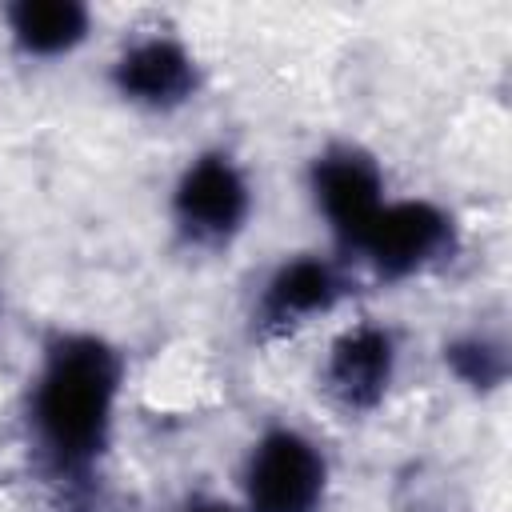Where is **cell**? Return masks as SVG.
Segmentation results:
<instances>
[{
  "mask_svg": "<svg viewBox=\"0 0 512 512\" xmlns=\"http://www.w3.org/2000/svg\"><path fill=\"white\" fill-rule=\"evenodd\" d=\"M304 192L324 224L332 252L348 256V248L360 240V232L372 224V216L384 208L388 192V172L380 156L360 144V140H324L308 164H304Z\"/></svg>",
  "mask_w": 512,
  "mask_h": 512,
  "instance_id": "cell-6",
  "label": "cell"
},
{
  "mask_svg": "<svg viewBox=\"0 0 512 512\" xmlns=\"http://www.w3.org/2000/svg\"><path fill=\"white\" fill-rule=\"evenodd\" d=\"M104 80L124 108L144 116H176L200 100L204 64L180 32L144 28L112 52Z\"/></svg>",
  "mask_w": 512,
  "mask_h": 512,
  "instance_id": "cell-7",
  "label": "cell"
},
{
  "mask_svg": "<svg viewBox=\"0 0 512 512\" xmlns=\"http://www.w3.org/2000/svg\"><path fill=\"white\" fill-rule=\"evenodd\" d=\"M440 364L472 396H496L508 384L512 352H508V340L500 332L468 328V332H456L440 344Z\"/></svg>",
  "mask_w": 512,
  "mask_h": 512,
  "instance_id": "cell-10",
  "label": "cell"
},
{
  "mask_svg": "<svg viewBox=\"0 0 512 512\" xmlns=\"http://www.w3.org/2000/svg\"><path fill=\"white\" fill-rule=\"evenodd\" d=\"M0 24L16 60L56 64L92 40L96 12L84 0H12L0 8Z\"/></svg>",
  "mask_w": 512,
  "mask_h": 512,
  "instance_id": "cell-9",
  "label": "cell"
},
{
  "mask_svg": "<svg viewBox=\"0 0 512 512\" xmlns=\"http://www.w3.org/2000/svg\"><path fill=\"white\" fill-rule=\"evenodd\" d=\"M164 208L180 248L220 256L248 232L256 212V184L232 148L208 144L176 168Z\"/></svg>",
  "mask_w": 512,
  "mask_h": 512,
  "instance_id": "cell-2",
  "label": "cell"
},
{
  "mask_svg": "<svg viewBox=\"0 0 512 512\" xmlns=\"http://www.w3.org/2000/svg\"><path fill=\"white\" fill-rule=\"evenodd\" d=\"M404 364L400 332L380 316H360L344 324L316 368L320 396L344 416H372L396 388Z\"/></svg>",
  "mask_w": 512,
  "mask_h": 512,
  "instance_id": "cell-8",
  "label": "cell"
},
{
  "mask_svg": "<svg viewBox=\"0 0 512 512\" xmlns=\"http://www.w3.org/2000/svg\"><path fill=\"white\" fill-rule=\"evenodd\" d=\"M172 512H248L240 504V496H220V492H192L184 496Z\"/></svg>",
  "mask_w": 512,
  "mask_h": 512,
  "instance_id": "cell-11",
  "label": "cell"
},
{
  "mask_svg": "<svg viewBox=\"0 0 512 512\" xmlns=\"http://www.w3.org/2000/svg\"><path fill=\"white\" fill-rule=\"evenodd\" d=\"M128 356L96 328H52L24 388V440L36 472L68 500L100 488L116 444Z\"/></svg>",
  "mask_w": 512,
  "mask_h": 512,
  "instance_id": "cell-1",
  "label": "cell"
},
{
  "mask_svg": "<svg viewBox=\"0 0 512 512\" xmlns=\"http://www.w3.org/2000/svg\"><path fill=\"white\" fill-rule=\"evenodd\" d=\"M356 272L344 256L332 248H300L284 252L256 284L252 304H248V332L260 344H280L300 336L304 328L336 316L352 292H356Z\"/></svg>",
  "mask_w": 512,
  "mask_h": 512,
  "instance_id": "cell-4",
  "label": "cell"
},
{
  "mask_svg": "<svg viewBox=\"0 0 512 512\" xmlns=\"http://www.w3.org/2000/svg\"><path fill=\"white\" fill-rule=\"evenodd\" d=\"M460 248L464 228L448 204L432 196H388L344 260L376 284H412L448 268Z\"/></svg>",
  "mask_w": 512,
  "mask_h": 512,
  "instance_id": "cell-3",
  "label": "cell"
},
{
  "mask_svg": "<svg viewBox=\"0 0 512 512\" xmlns=\"http://www.w3.org/2000/svg\"><path fill=\"white\" fill-rule=\"evenodd\" d=\"M332 492V460L324 444L296 424H264L236 472V496L248 512H324Z\"/></svg>",
  "mask_w": 512,
  "mask_h": 512,
  "instance_id": "cell-5",
  "label": "cell"
}]
</instances>
